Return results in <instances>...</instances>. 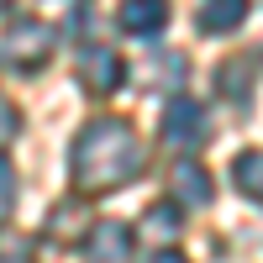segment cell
Returning <instances> with one entry per match:
<instances>
[{
  "label": "cell",
  "mask_w": 263,
  "mask_h": 263,
  "mask_svg": "<svg viewBox=\"0 0 263 263\" xmlns=\"http://www.w3.org/2000/svg\"><path fill=\"white\" fill-rule=\"evenodd\" d=\"M147 263H190V258H184V253H174V248H158Z\"/></svg>",
  "instance_id": "9a60e30c"
},
{
  "label": "cell",
  "mask_w": 263,
  "mask_h": 263,
  "mask_svg": "<svg viewBox=\"0 0 263 263\" xmlns=\"http://www.w3.org/2000/svg\"><path fill=\"white\" fill-rule=\"evenodd\" d=\"M53 42H58V32L48 27V21L11 16V27L0 32V58H6L11 69H21V74H37L42 63L53 58Z\"/></svg>",
  "instance_id": "7a4b0ae2"
},
{
  "label": "cell",
  "mask_w": 263,
  "mask_h": 263,
  "mask_svg": "<svg viewBox=\"0 0 263 263\" xmlns=\"http://www.w3.org/2000/svg\"><path fill=\"white\" fill-rule=\"evenodd\" d=\"M116 21H121V32H132V37H158L168 27V0H121Z\"/></svg>",
  "instance_id": "8992f818"
},
{
  "label": "cell",
  "mask_w": 263,
  "mask_h": 263,
  "mask_svg": "<svg viewBox=\"0 0 263 263\" xmlns=\"http://www.w3.org/2000/svg\"><path fill=\"white\" fill-rule=\"evenodd\" d=\"M163 142L179 147V153L205 147V142H211V111H205L200 100H190V95L168 100V105H163Z\"/></svg>",
  "instance_id": "3957f363"
},
{
  "label": "cell",
  "mask_w": 263,
  "mask_h": 263,
  "mask_svg": "<svg viewBox=\"0 0 263 263\" xmlns=\"http://www.w3.org/2000/svg\"><path fill=\"white\" fill-rule=\"evenodd\" d=\"M216 90H227L237 105H248V58L227 63V69H216Z\"/></svg>",
  "instance_id": "7c38bea8"
},
{
  "label": "cell",
  "mask_w": 263,
  "mask_h": 263,
  "mask_svg": "<svg viewBox=\"0 0 263 263\" xmlns=\"http://www.w3.org/2000/svg\"><path fill=\"white\" fill-rule=\"evenodd\" d=\"M11 205H16V168L11 158H0V216H11Z\"/></svg>",
  "instance_id": "4fadbf2b"
},
{
  "label": "cell",
  "mask_w": 263,
  "mask_h": 263,
  "mask_svg": "<svg viewBox=\"0 0 263 263\" xmlns=\"http://www.w3.org/2000/svg\"><path fill=\"white\" fill-rule=\"evenodd\" d=\"M174 195H179V205H211L216 184H211V174H205L200 163L179 158V163H174Z\"/></svg>",
  "instance_id": "ba28073f"
},
{
  "label": "cell",
  "mask_w": 263,
  "mask_h": 263,
  "mask_svg": "<svg viewBox=\"0 0 263 263\" xmlns=\"http://www.w3.org/2000/svg\"><path fill=\"white\" fill-rule=\"evenodd\" d=\"M195 21H200L205 37H227L248 21V0H200V16Z\"/></svg>",
  "instance_id": "52a82bcc"
},
{
  "label": "cell",
  "mask_w": 263,
  "mask_h": 263,
  "mask_svg": "<svg viewBox=\"0 0 263 263\" xmlns=\"http://www.w3.org/2000/svg\"><path fill=\"white\" fill-rule=\"evenodd\" d=\"M184 74H190V58H184V53H163V58L147 69V84H158V90H174V84H184Z\"/></svg>",
  "instance_id": "8fae6325"
},
{
  "label": "cell",
  "mask_w": 263,
  "mask_h": 263,
  "mask_svg": "<svg viewBox=\"0 0 263 263\" xmlns=\"http://www.w3.org/2000/svg\"><path fill=\"white\" fill-rule=\"evenodd\" d=\"M142 237H158V242L179 237V205H174V200H158V205L142 216Z\"/></svg>",
  "instance_id": "30bf717a"
},
{
  "label": "cell",
  "mask_w": 263,
  "mask_h": 263,
  "mask_svg": "<svg viewBox=\"0 0 263 263\" xmlns=\"http://www.w3.org/2000/svg\"><path fill=\"white\" fill-rule=\"evenodd\" d=\"M79 79L90 84L95 95H116L121 79H126V63H121L111 48H84V53H79Z\"/></svg>",
  "instance_id": "277c9868"
},
{
  "label": "cell",
  "mask_w": 263,
  "mask_h": 263,
  "mask_svg": "<svg viewBox=\"0 0 263 263\" xmlns=\"http://www.w3.org/2000/svg\"><path fill=\"white\" fill-rule=\"evenodd\" d=\"M132 253V227L126 221H95L84 237V258L90 263H126Z\"/></svg>",
  "instance_id": "5b68a950"
},
{
  "label": "cell",
  "mask_w": 263,
  "mask_h": 263,
  "mask_svg": "<svg viewBox=\"0 0 263 263\" xmlns=\"http://www.w3.org/2000/svg\"><path fill=\"white\" fill-rule=\"evenodd\" d=\"M0 6H6V0H0Z\"/></svg>",
  "instance_id": "2e32d148"
},
{
  "label": "cell",
  "mask_w": 263,
  "mask_h": 263,
  "mask_svg": "<svg viewBox=\"0 0 263 263\" xmlns=\"http://www.w3.org/2000/svg\"><path fill=\"white\" fill-rule=\"evenodd\" d=\"M16 132H21V111H16L6 95H0V142H11Z\"/></svg>",
  "instance_id": "5bb4252c"
},
{
  "label": "cell",
  "mask_w": 263,
  "mask_h": 263,
  "mask_svg": "<svg viewBox=\"0 0 263 263\" xmlns=\"http://www.w3.org/2000/svg\"><path fill=\"white\" fill-rule=\"evenodd\" d=\"M232 179H237V190L248 195V200H258L263 205V153H237V163H232Z\"/></svg>",
  "instance_id": "9c48e42d"
},
{
  "label": "cell",
  "mask_w": 263,
  "mask_h": 263,
  "mask_svg": "<svg viewBox=\"0 0 263 263\" xmlns=\"http://www.w3.org/2000/svg\"><path fill=\"white\" fill-rule=\"evenodd\" d=\"M69 174H74L79 195H111V190L132 184L142 174V142H137V132H132L126 121H116V116H95L74 137Z\"/></svg>",
  "instance_id": "6da1fadb"
}]
</instances>
